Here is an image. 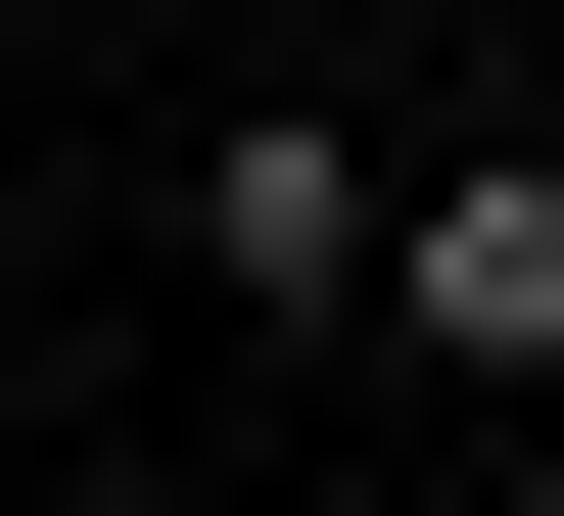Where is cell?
Instances as JSON below:
<instances>
[{"mask_svg":"<svg viewBox=\"0 0 564 516\" xmlns=\"http://www.w3.org/2000/svg\"><path fill=\"white\" fill-rule=\"evenodd\" d=\"M518 516H564V422H518Z\"/></svg>","mask_w":564,"mask_h":516,"instance_id":"cell-3","label":"cell"},{"mask_svg":"<svg viewBox=\"0 0 564 516\" xmlns=\"http://www.w3.org/2000/svg\"><path fill=\"white\" fill-rule=\"evenodd\" d=\"M329 329H423L470 422H564V141H377V282Z\"/></svg>","mask_w":564,"mask_h":516,"instance_id":"cell-1","label":"cell"},{"mask_svg":"<svg viewBox=\"0 0 564 516\" xmlns=\"http://www.w3.org/2000/svg\"><path fill=\"white\" fill-rule=\"evenodd\" d=\"M188 282H236V329H329V282H377V141L282 95V141H188Z\"/></svg>","mask_w":564,"mask_h":516,"instance_id":"cell-2","label":"cell"}]
</instances>
